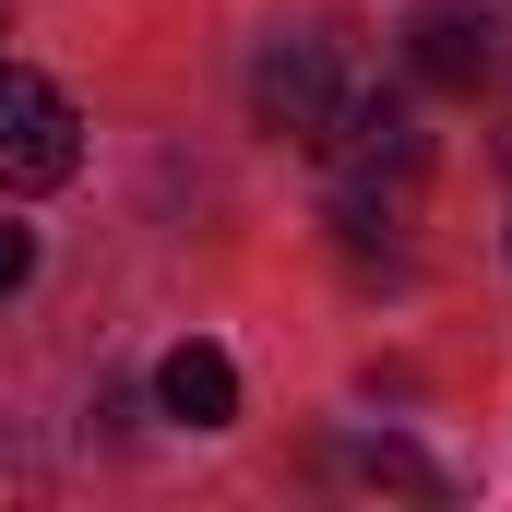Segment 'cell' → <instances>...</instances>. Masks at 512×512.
<instances>
[{"label": "cell", "mask_w": 512, "mask_h": 512, "mask_svg": "<svg viewBox=\"0 0 512 512\" xmlns=\"http://www.w3.org/2000/svg\"><path fill=\"white\" fill-rule=\"evenodd\" d=\"M251 108L274 143H298V155H322L346 108H358V84H346V60H334V36H262L251 60Z\"/></svg>", "instance_id": "6da1fadb"}, {"label": "cell", "mask_w": 512, "mask_h": 512, "mask_svg": "<svg viewBox=\"0 0 512 512\" xmlns=\"http://www.w3.org/2000/svg\"><path fill=\"white\" fill-rule=\"evenodd\" d=\"M24 274H36V227H12V215H0V298H12Z\"/></svg>", "instance_id": "8992f818"}, {"label": "cell", "mask_w": 512, "mask_h": 512, "mask_svg": "<svg viewBox=\"0 0 512 512\" xmlns=\"http://www.w3.org/2000/svg\"><path fill=\"white\" fill-rule=\"evenodd\" d=\"M155 405H167L179 429H227V417H239V370H227V346H203V334L167 346V358H155Z\"/></svg>", "instance_id": "277c9868"}, {"label": "cell", "mask_w": 512, "mask_h": 512, "mask_svg": "<svg viewBox=\"0 0 512 512\" xmlns=\"http://www.w3.org/2000/svg\"><path fill=\"white\" fill-rule=\"evenodd\" d=\"M501 72V36H489V12H465V0H429L417 12V84H441V96H477Z\"/></svg>", "instance_id": "3957f363"}, {"label": "cell", "mask_w": 512, "mask_h": 512, "mask_svg": "<svg viewBox=\"0 0 512 512\" xmlns=\"http://www.w3.org/2000/svg\"><path fill=\"white\" fill-rule=\"evenodd\" d=\"M346 465H358V477H382V489H441V477H429V465H417L405 441H358Z\"/></svg>", "instance_id": "5b68a950"}, {"label": "cell", "mask_w": 512, "mask_h": 512, "mask_svg": "<svg viewBox=\"0 0 512 512\" xmlns=\"http://www.w3.org/2000/svg\"><path fill=\"white\" fill-rule=\"evenodd\" d=\"M72 167H84V108L48 72L0 60V191H60Z\"/></svg>", "instance_id": "7a4b0ae2"}, {"label": "cell", "mask_w": 512, "mask_h": 512, "mask_svg": "<svg viewBox=\"0 0 512 512\" xmlns=\"http://www.w3.org/2000/svg\"><path fill=\"white\" fill-rule=\"evenodd\" d=\"M501 167H512V131H501Z\"/></svg>", "instance_id": "ba28073f"}, {"label": "cell", "mask_w": 512, "mask_h": 512, "mask_svg": "<svg viewBox=\"0 0 512 512\" xmlns=\"http://www.w3.org/2000/svg\"><path fill=\"white\" fill-rule=\"evenodd\" d=\"M0 489H24V465H12V453H0Z\"/></svg>", "instance_id": "52a82bcc"}]
</instances>
